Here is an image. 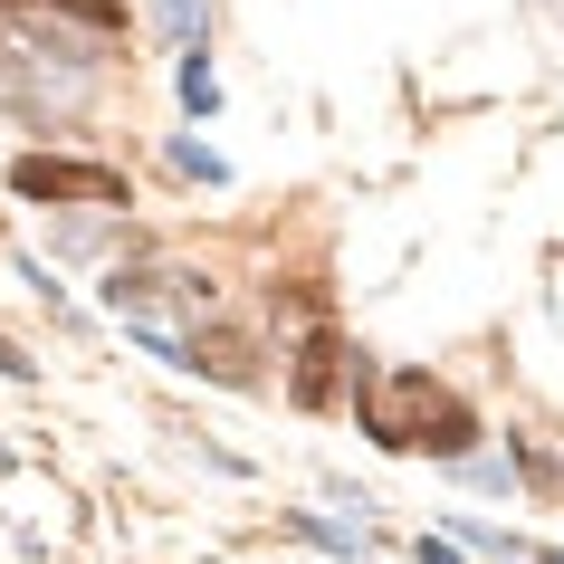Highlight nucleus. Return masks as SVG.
I'll return each mask as SVG.
<instances>
[{"label":"nucleus","mask_w":564,"mask_h":564,"mask_svg":"<svg viewBox=\"0 0 564 564\" xmlns=\"http://www.w3.org/2000/svg\"><path fill=\"white\" fill-rule=\"evenodd\" d=\"M364 431L383 449H431V459H469V441H478L469 402H449L431 373H373L364 383Z\"/></svg>","instance_id":"f257e3e1"},{"label":"nucleus","mask_w":564,"mask_h":564,"mask_svg":"<svg viewBox=\"0 0 564 564\" xmlns=\"http://www.w3.org/2000/svg\"><path fill=\"white\" fill-rule=\"evenodd\" d=\"M20 202H77V210H124V173L116 163H67V153H20L10 163Z\"/></svg>","instance_id":"f03ea898"},{"label":"nucleus","mask_w":564,"mask_h":564,"mask_svg":"<svg viewBox=\"0 0 564 564\" xmlns=\"http://www.w3.org/2000/svg\"><path fill=\"white\" fill-rule=\"evenodd\" d=\"M345 373H355V355H345L335 335H306V345H297V373H288V392H297L306 412H326L335 392H345Z\"/></svg>","instance_id":"7ed1b4c3"},{"label":"nucleus","mask_w":564,"mask_h":564,"mask_svg":"<svg viewBox=\"0 0 564 564\" xmlns=\"http://www.w3.org/2000/svg\"><path fill=\"white\" fill-rule=\"evenodd\" d=\"M153 20H163V39L192 58V48H202V30H210V0H153Z\"/></svg>","instance_id":"20e7f679"},{"label":"nucleus","mask_w":564,"mask_h":564,"mask_svg":"<svg viewBox=\"0 0 564 564\" xmlns=\"http://www.w3.org/2000/svg\"><path fill=\"white\" fill-rule=\"evenodd\" d=\"M182 106H192V116H210V106H220V77H210V58H202V48L182 58Z\"/></svg>","instance_id":"39448f33"},{"label":"nucleus","mask_w":564,"mask_h":564,"mask_svg":"<svg viewBox=\"0 0 564 564\" xmlns=\"http://www.w3.org/2000/svg\"><path fill=\"white\" fill-rule=\"evenodd\" d=\"M173 173H192V182H230V163H220L210 144H192V134H182V144H173Z\"/></svg>","instance_id":"423d86ee"},{"label":"nucleus","mask_w":564,"mask_h":564,"mask_svg":"<svg viewBox=\"0 0 564 564\" xmlns=\"http://www.w3.org/2000/svg\"><path fill=\"white\" fill-rule=\"evenodd\" d=\"M297 535H316L326 555H364V545H373V535H364V527H326V517H297Z\"/></svg>","instance_id":"0eeeda50"},{"label":"nucleus","mask_w":564,"mask_h":564,"mask_svg":"<svg viewBox=\"0 0 564 564\" xmlns=\"http://www.w3.org/2000/svg\"><path fill=\"white\" fill-rule=\"evenodd\" d=\"M0 373H10V383H30L39 364H30V355H20V345H10V335H0Z\"/></svg>","instance_id":"6e6552de"},{"label":"nucleus","mask_w":564,"mask_h":564,"mask_svg":"<svg viewBox=\"0 0 564 564\" xmlns=\"http://www.w3.org/2000/svg\"><path fill=\"white\" fill-rule=\"evenodd\" d=\"M0 469H10V441H0Z\"/></svg>","instance_id":"1a4fd4ad"}]
</instances>
